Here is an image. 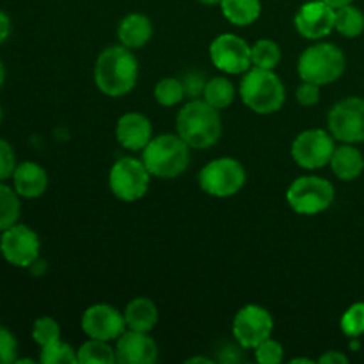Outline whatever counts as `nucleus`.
Here are the masks:
<instances>
[{"label": "nucleus", "instance_id": "obj_2", "mask_svg": "<svg viewBox=\"0 0 364 364\" xmlns=\"http://www.w3.org/2000/svg\"><path fill=\"white\" fill-rule=\"evenodd\" d=\"M178 135L191 148L206 149L219 142L223 135V121L219 109L206 103L205 100H191L176 117Z\"/></svg>", "mask_w": 364, "mask_h": 364}, {"label": "nucleus", "instance_id": "obj_21", "mask_svg": "<svg viewBox=\"0 0 364 364\" xmlns=\"http://www.w3.org/2000/svg\"><path fill=\"white\" fill-rule=\"evenodd\" d=\"M331 167H333V173L340 180L352 181L358 176H361L364 169V159L358 148L345 144L334 149L333 159H331Z\"/></svg>", "mask_w": 364, "mask_h": 364}, {"label": "nucleus", "instance_id": "obj_35", "mask_svg": "<svg viewBox=\"0 0 364 364\" xmlns=\"http://www.w3.org/2000/svg\"><path fill=\"white\" fill-rule=\"evenodd\" d=\"M16 156H14L13 146L7 141L0 139V181L7 180L13 176L14 169H16Z\"/></svg>", "mask_w": 364, "mask_h": 364}, {"label": "nucleus", "instance_id": "obj_30", "mask_svg": "<svg viewBox=\"0 0 364 364\" xmlns=\"http://www.w3.org/2000/svg\"><path fill=\"white\" fill-rule=\"evenodd\" d=\"M32 338L39 347H46L60 340V327L52 316H41L34 322L32 327Z\"/></svg>", "mask_w": 364, "mask_h": 364}, {"label": "nucleus", "instance_id": "obj_44", "mask_svg": "<svg viewBox=\"0 0 364 364\" xmlns=\"http://www.w3.org/2000/svg\"><path fill=\"white\" fill-rule=\"evenodd\" d=\"M0 121H2V109H0Z\"/></svg>", "mask_w": 364, "mask_h": 364}, {"label": "nucleus", "instance_id": "obj_28", "mask_svg": "<svg viewBox=\"0 0 364 364\" xmlns=\"http://www.w3.org/2000/svg\"><path fill=\"white\" fill-rule=\"evenodd\" d=\"M155 100L162 107H174L185 98V89L180 78H162L155 85Z\"/></svg>", "mask_w": 364, "mask_h": 364}, {"label": "nucleus", "instance_id": "obj_33", "mask_svg": "<svg viewBox=\"0 0 364 364\" xmlns=\"http://www.w3.org/2000/svg\"><path fill=\"white\" fill-rule=\"evenodd\" d=\"M180 80H181V84H183V89H185V98L199 100L203 96V92H205L208 78L205 77V73H203V71H187V73H185Z\"/></svg>", "mask_w": 364, "mask_h": 364}, {"label": "nucleus", "instance_id": "obj_10", "mask_svg": "<svg viewBox=\"0 0 364 364\" xmlns=\"http://www.w3.org/2000/svg\"><path fill=\"white\" fill-rule=\"evenodd\" d=\"M329 132L334 139L345 144L364 142V100L345 98L329 112Z\"/></svg>", "mask_w": 364, "mask_h": 364}, {"label": "nucleus", "instance_id": "obj_42", "mask_svg": "<svg viewBox=\"0 0 364 364\" xmlns=\"http://www.w3.org/2000/svg\"><path fill=\"white\" fill-rule=\"evenodd\" d=\"M201 4H206V6H215V4H220V0H199Z\"/></svg>", "mask_w": 364, "mask_h": 364}, {"label": "nucleus", "instance_id": "obj_17", "mask_svg": "<svg viewBox=\"0 0 364 364\" xmlns=\"http://www.w3.org/2000/svg\"><path fill=\"white\" fill-rule=\"evenodd\" d=\"M116 137L124 149H132V151L144 149L153 139L151 123L144 114L127 112L117 121Z\"/></svg>", "mask_w": 364, "mask_h": 364}, {"label": "nucleus", "instance_id": "obj_41", "mask_svg": "<svg viewBox=\"0 0 364 364\" xmlns=\"http://www.w3.org/2000/svg\"><path fill=\"white\" fill-rule=\"evenodd\" d=\"M187 363H210V359H203V358H192V359H188Z\"/></svg>", "mask_w": 364, "mask_h": 364}, {"label": "nucleus", "instance_id": "obj_13", "mask_svg": "<svg viewBox=\"0 0 364 364\" xmlns=\"http://www.w3.org/2000/svg\"><path fill=\"white\" fill-rule=\"evenodd\" d=\"M0 251L11 265L27 269L39 258V238L25 224H13L0 237Z\"/></svg>", "mask_w": 364, "mask_h": 364}, {"label": "nucleus", "instance_id": "obj_5", "mask_svg": "<svg viewBox=\"0 0 364 364\" xmlns=\"http://www.w3.org/2000/svg\"><path fill=\"white\" fill-rule=\"evenodd\" d=\"M297 71L304 82L318 85L333 84L343 75L345 55L333 43H316L301 53Z\"/></svg>", "mask_w": 364, "mask_h": 364}, {"label": "nucleus", "instance_id": "obj_23", "mask_svg": "<svg viewBox=\"0 0 364 364\" xmlns=\"http://www.w3.org/2000/svg\"><path fill=\"white\" fill-rule=\"evenodd\" d=\"M78 364H114L117 363L116 348L110 347V341L92 340L85 341L77 350Z\"/></svg>", "mask_w": 364, "mask_h": 364}, {"label": "nucleus", "instance_id": "obj_19", "mask_svg": "<svg viewBox=\"0 0 364 364\" xmlns=\"http://www.w3.org/2000/svg\"><path fill=\"white\" fill-rule=\"evenodd\" d=\"M153 23L148 16L141 13H132L121 20L117 27V38L127 48H141L151 39Z\"/></svg>", "mask_w": 364, "mask_h": 364}, {"label": "nucleus", "instance_id": "obj_34", "mask_svg": "<svg viewBox=\"0 0 364 364\" xmlns=\"http://www.w3.org/2000/svg\"><path fill=\"white\" fill-rule=\"evenodd\" d=\"M18 343L11 331L0 326V364L16 363Z\"/></svg>", "mask_w": 364, "mask_h": 364}, {"label": "nucleus", "instance_id": "obj_32", "mask_svg": "<svg viewBox=\"0 0 364 364\" xmlns=\"http://www.w3.org/2000/svg\"><path fill=\"white\" fill-rule=\"evenodd\" d=\"M255 352L256 361L259 364H279L283 361L284 355L283 345H281L279 341L272 340V338H267L265 341H262V343L255 348Z\"/></svg>", "mask_w": 364, "mask_h": 364}, {"label": "nucleus", "instance_id": "obj_40", "mask_svg": "<svg viewBox=\"0 0 364 364\" xmlns=\"http://www.w3.org/2000/svg\"><path fill=\"white\" fill-rule=\"evenodd\" d=\"M4 80H6V70H4V64L2 60H0V87H2Z\"/></svg>", "mask_w": 364, "mask_h": 364}, {"label": "nucleus", "instance_id": "obj_37", "mask_svg": "<svg viewBox=\"0 0 364 364\" xmlns=\"http://www.w3.org/2000/svg\"><path fill=\"white\" fill-rule=\"evenodd\" d=\"M318 363L320 364H347L348 359H347V355L340 354V352L329 350V352H326V354H323L322 358L318 359Z\"/></svg>", "mask_w": 364, "mask_h": 364}, {"label": "nucleus", "instance_id": "obj_12", "mask_svg": "<svg viewBox=\"0 0 364 364\" xmlns=\"http://www.w3.org/2000/svg\"><path fill=\"white\" fill-rule=\"evenodd\" d=\"M272 329V315L262 306H244L233 318V336L244 348L258 347L262 341L270 338Z\"/></svg>", "mask_w": 364, "mask_h": 364}, {"label": "nucleus", "instance_id": "obj_31", "mask_svg": "<svg viewBox=\"0 0 364 364\" xmlns=\"http://www.w3.org/2000/svg\"><path fill=\"white\" fill-rule=\"evenodd\" d=\"M341 331L350 338H358L364 333V302H355L341 316Z\"/></svg>", "mask_w": 364, "mask_h": 364}, {"label": "nucleus", "instance_id": "obj_4", "mask_svg": "<svg viewBox=\"0 0 364 364\" xmlns=\"http://www.w3.org/2000/svg\"><path fill=\"white\" fill-rule=\"evenodd\" d=\"M240 98L252 112L274 114L284 103V85L274 70L252 66L240 82Z\"/></svg>", "mask_w": 364, "mask_h": 364}, {"label": "nucleus", "instance_id": "obj_1", "mask_svg": "<svg viewBox=\"0 0 364 364\" xmlns=\"http://www.w3.org/2000/svg\"><path fill=\"white\" fill-rule=\"evenodd\" d=\"M139 63L130 48L109 46L98 55L95 64V84L110 98L128 95L137 84Z\"/></svg>", "mask_w": 364, "mask_h": 364}, {"label": "nucleus", "instance_id": "obj_14", "mask_svg": "<svg viewBox=\"0 0 364 364\" xmlns=\"http://www.w3.org/2000/svg\"><path fill=\"white\" fill-rule=\"evenodd\" d=\"M82 329L92 340L114 341L127 331L123 313L109 304H95L82 316Z\"/></svg>", "mask_w": 364, "mask_h": 364}, {"label": "nucleus", "instance_id": "obj_15", "mask_svg": "<svg viewBox=\"0 0 364 364\" xmlns=\"http://www.w3.org/2000/svg\"><path fill=\"white\" fill-rule=\"evenodd\" d=\"M336 9L323 0L304 4L295 14V28L306 39H322L334 31Z\"/></svg>", "mask_w": 364, "mask_h": 364}, {"label": "nucleus", "instance_id": "obj_8", "mask_svg": "<svg viewBox=\"0 0 364 364\" xmlns=\"http://www.w3.org/2000/svg\"><path fill=\"white\" fill-rule=\"evenodd\" d=\"M151 173L142 160L134 156L119 159L109 173V187L117 199L124 203H134L144 198L149 188Z\"/></svg>", "mask_w": 364, "mask_h": 364}, {"label": "nucleus", "instance_id": "obj_24", "mask_svg": "<svg viewBox=\"0 0 364 364\" xmlns=\"http://www.w3.org/2000/svg\"><path fill=\"white\" fill-rule=\"evenodd\" d=\"M334 31H338L345 38H358L364 31L363 11L352 6V4L338 7L336 20H334Z\"/></svg>", "mask_w": 364, "mask_h": 364}, {"label": "nucleus", "instance_id": "obj_38", "mask_svg": "<svg viewBox=\"0 0 364 364\" xmlns=\"http://www.w3.org/2000/svg\"><path fill=\"white\" fill-rule=\"evenodd\" d=\"M11 32V20L4 11H0V43L6 41Z\"/></svg>", "mask_w": 364, "mask_h": 364}, {"label": "nucleus", "instance_id": "obj_25", "mask_svg": "<svg viewBox=\"0 0 364 364\" xmlns=\"http://www.w3.org/2000/svg\"><path fill=\"white\" fill-rule=\"evenodd\" d=\"M203 100L215 109L223 110L235 100V85L226 77H213L206 82Z\"/></svg>", "mask_w": 364, "mask_h": 364}, {"label": "nucleus", "instance_id": "obj_18", "mask_svg": "<svg viewBox=\"0 0 364 364\" xmlns=\"http://www.w3.org/2000/svg\"><path fill=\"white\" fill-rule=\"evenodd\" d=\"M14 191L20 198L34 199L45 194L48 187V176L46 171L36 162H21L18 164L13 173Z\"/></svg>", "mask_w": 364, "mask_h": 364}, {"label": "nucleus", "instance_id": "obj_36", "mask_svg": "<svg viewBox=\"0 0 364 364\" xmlns=\"http://www.w3.org/2000/svg\"><path fill=\"white\" fill-rule=\"evenodd\" d=\"M295 100H297L302 107L316 105L320 100V85L313 84V82L302 80V84L297 87V92H295Z\"/></svg>", "mask_w": 364, "mask_h": 364}, {"label": "nucleus", "instance_id": "obj_11", "mask_svg": "<svg viewBox=\"0 0 364 364\" xmlns=\"http://www.w3.org/2000/svg\"><path fill=\"white\" fill-rule=\"evenodd\" d=\"M213 66L230 75L245 73L252 68L251 46L237 34H220L210 45Z\"/></svg>", "mask_w": 364, "mask_h": 364}, {"label": "nucleus", "instance_id": "obj_6", "mask_svg": "<svg viewBox=\"0 0 364 364\" xmlns=\"http://www.w3.org/2000/svg\"><path fill=\"white\" fill-rule=\"evenodd\" d=\"M287 201L295 213L316 215L333 205L334 187L320 176H301L288 187Z\"/></svg>", "mask_w": 364, "mask_h": 364}, {"label": "nucleus", "instance_id": "obj_3", "mask_svg": "<svg viewBox=\"0 0 364 364\" xmlns=\"http://www.w3.org/2000/svg\"><path fill=\"white\" fill-rule=\"evenodd\" d=\"M142 162L151 176L173 180L188 167L191 146L180 135L162 134L151 139L142 149Z\"/></svg>", "mask_w": 364, "mask_h": 364}, {"label": "nucleus", "instance_id": "obj_20", "mask_svg": "<svg viewBox=\"0 0 364 364\" xmlns=\"http://www.w3.org/2000/svg\"><path fill=\"white\" fill-rule=\"evenodd\" d=\"M124 322L127 327L132 331H141V333H149L155 329L159 322V309L151 299L137 297L128 302L124 308Z\"/></svg>", "mask_w": 364, "mask_h": 364}, {"label": "nucleus", "instance_id": "obj_29", "mask_svg": "<svg viewBox=\"0 0 364 364\" xmlns=\"http://www.w3.org/2000/svg\"><path fill=\"white\" fill-rule=\"evenodd\" d=\"M39 361L43 364H77L78 358L77 350H73V347L59 340L52 345L41 347Z\"/></svg>", "mask_w": 364, "mask_h": 364}, {"label": "nucleus", "instance_id": "obj_26", "mask_svg": "<svg viewBox=\"0 0 364 364\" xmlns=\"http://www.w3.org/2000/svg\"><path fill=\"white\" fill-rule=\"evenodd\" d=\"M20 196L0 181V231H6L20 219Z\"/></svg>", "mask_w": 364, "mask_h": 364}, {"label": "nucleus", "instance_id": "obj_27", "mask_svg": "<svg viewBox=\"0 0 364 364\" xmlns=\"http://www.w3.org/2000/svg\"><path fill=\"white\" fill-rule=\"evenodd\" d=\"M252 66L263 70H274L281 60V48L272 39H259L255 46H251Z\"/></svg>", "mask_w": 364, "mask_h": 364}, {"label": "nucleus", "instance_id": "obj_16", "mask_svg": "<svg viewBox=\"0 0 364 364\" xmlns=\"http://www.w3.org/2000/svg\"><path fill=\"white\" fill-rule=\"evenodd\" d=\"M116 358L121 364H151L159 358V347L148 333L124 331L116 340Z\"/></svg>", "mask_w": 364, "mask_h": 364}, {"label": "nucleus", "instance_id": "obj_39", "mask_svg": "<svg viewBox=\"0 0 364 364\" xmlns=\"http://www.w3.org/2000/svg\"><path fill=\"white\" fill-rule=\"evenodd\" d=\"M326 4H329L331 7H334V9H338V7L341 6H347V4H352L354 0H323Z\"/></svg>", "mask_w": 364, "mask_h": 364}, {"label": "nucleus", "instance_id": "obj_7", "mask_svg": "<svg viewBox=\"0 0 364 364\" xmlns=\"http://www.w3.org/2000/svg\"><path fill=\"white\" fill-rule=\"evenodd\" d=\"M199 187L213 198H231L245 183V169L238 160L223 156L206 164L199 173Z\"/></svg>", "mask_w": 364, "mask_h": 364}, {"label": "nucleus", "instance_id": "obj_22", "mask_svg": "<svg viewBox=\"0 0 364 364\" xmlns=\"http://www.w3.org/2000/svg\"><path fill=\"white\" fill-rule=\"evenodd\" d=\"M220 9L230 23L247 27L259 18L262 2L259 0H220Z\"/></svg>", "mask_w": 364, "mask_h": 364}, {"label": "nucleus", "instance_id": "obj_43", "mask_svg": "<svg viewBox=\"0 0 364 364\" xmlns=\"http://www.w3.org/2000/svg\"><path fill=\"white\" fill-rule=\"evenodd\" d=\"M297 363H308V364H311L313 361H311V359H302V358L291 359V364H297Z\"/></svg>", "mask_w": 364, "mask_h": 364}, {"label": "nucleus", "instance_id": "obj_9", "mask_svg": "<svg viewBox=\"0 0 364 364\" xmlns=\"http://www.w3.org/2000/svg\"><path fill=\"white\" fill-rule=\"evenodd\" d=\"M334 149L336 146H334L333 135L320 128H313L295 137L291 144V156L297 166L304 169H322L323 166L331 164Z\"/></svg>", "mask_w": 364, "mask_h": 364}]
</instances>
